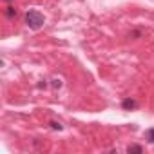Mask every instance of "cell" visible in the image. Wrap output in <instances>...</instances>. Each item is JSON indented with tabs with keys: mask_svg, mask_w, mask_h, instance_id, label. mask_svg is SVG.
I'll list each match as a JSON object with an SVG mask.
<instances>
[{
	"mask_svg": "<svg viewBox=\"0 0 154 154\" xmlns=\"http://www.w3.org/2000/svg\"><path fill=\"white\" fill-rule=\"evenodd\" d=\"M26 24H27V27H31V29H40L44 24H45V18H44V15L42 13H38V11H27V15H26Z\"/></svg>",
	"mask_w": 154,
	"mask_h": 154,
	"instance_id": "obj_1",
	"label": "cell"
},
{
	"mask_svg": "<svg viewBox=\"0 0 154 154\" xmlns=\"http://www.w3.org/2000/svg\"><path fill=\"white\" fill-rule=\"evenodd\" d=\"M122 107L129 111V109H136V107H138V103H136L134 100H131V98H127V100H123V102H122Z\"/></svg>",
	"mask_w": 154,
	"mask_h": 154,
	"instance_id": "obj_2",
	"label": "cell"
},
{
	"mask_svg": "<svg viewBox=\"0 0 154 154\" xmlns=\"http://www.w3.org/2000/svg\"><path fill=\"white\" fill-rule=\"evenodd\" d=\"M127 152L129 154H132V152H138L140 154V152H143V147H140V145H129L127 147Z\"/></svg>",
	"mask_w": 154,
	"mask_h": 154,
	"instance_id": "obj_3",
	"label": "cell"
},
{
	"mask_svg": "<svg viewBox=\"0 0 154 154\" xmlns=\"http://www.w3.org/2000/svg\"><path fill=\"white\" fill-rule=\"evenodd\" d=\"M145 138L149 140V143H154V129H149L145 132Z\"/></svg>",
	"mask_w": 154,
	"mask_h": 154,
	"instance_id": "obj_4",
	"label": "cell"
},
{
	"mask_svg": "<svg viewBox=\"0 0 154 154\" xmlns=\"http://www.w3.org/2000/svg\"><path fill=\"white\" fill-rule=\"evenodd\" d=\"M6 17H8V18L17 17V9H15V8H8V9H6Z\"/></svg>",
	"mask_w": 154,
	"mask_h": 154,
	"instance_id": "obj_5",
	"label": "cell"
},
{
	"mask_svg": "<svg viewBox=\"0 0 154 154\" xmlns=\"http://www.w3.org/2000/svg\"><path fill=\"white\" fill-rule=\"evenodd\" d=\"M51 127H53L54 131H62V125H60V123H56V122H51Z\"/></svg>",
	"mask_w": 154,
	"mask_h": 154,
	"instance_id": "obj_6",
	"label": "cell"
},
{
	"mask_svg": "<svg viewBox=\"0 0 154 154\" xmlns=\"http://www.w3.org/2000/svg\"><path fill=\"white\" fill-rule=\"evenodd\" d=\"M60 85H62L60 80H53V87H54V89H60Z\"/></svg>",
	"mask_w": 154,
	"mask_h": 154,
	"instance_id": "obj_7",
	"label": "cell"
},
{
	"mask_svg": "<svg viewBox=\"0 0 154 154\" xmlns=\"http://www.w3.org/2000/svg\"><path fill=\"white\" fill-rule=\"evenodd\" d=\"M6 2H11V0H6Z\"/></svg>",
	"mask_w": 154,
	"mask_h": 154,
	"instance_id": "obj_8",
	"label": "cell"
}]
</instances>
